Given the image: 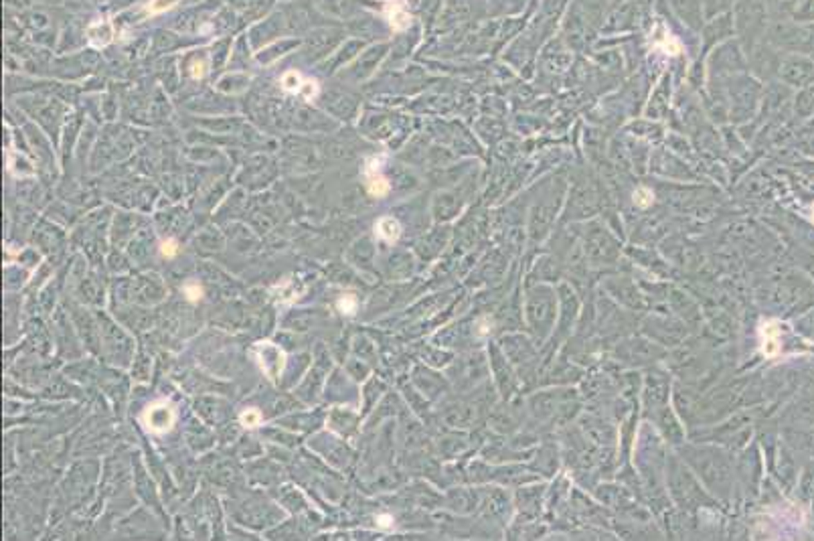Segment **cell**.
<instances>
[{
  "label": "cell",
  "instance_id": "3",
  "mask_svg": "<svg viewBox=\"0 0 814 541\" xmlns=\"http://www.w3.org/2000/svg\"><path fill=\"white\" fill-rule=\"evenodd\" d=\"M759 341H762V355L766 359H774L780 353V323L778 321H764L759 325Z\"/></svg>",
  "mask_w": 814,
  "mask_h": 541
},
{
  "label": "cell",
  "instance_id": "15",
  "mask_svg": "<svg viewBox=\"0 0 814 541\" xmlns=\"http://www.w3.org/2000/svg\"><path fill=\"white\" fill-rule=\"evenodd\" d=\"M177 0H154V4H152V12H158V10H164V8H171L173 4H175Z\"/></svg>",
  "mask_w": 814,
  "mask_h": 541
},
{
  "label": "cell",
  "instance_id": "12",
  "mask_svg": "<svg viewBox=\"0 0 814 541\" xmlns=\"http://www.w3.org/2000/svg\"><path fill=\"white\" fill-rule=\"evenodd\" d=\"M282 86H284V90L288 91H294L300 88V77L292 71V73H286L284 75V79H282Z\"/></svg>",
  "mask_w": 814,
  "mask_h": 541
},
{
  "label": "cell",
  "instance_id": "14",
  "mask_svg": "<svg viewBox=\"0 0 814 541\" xmlns=\"http://www.w3.org/2000/svg\"><path fill=\"white\" fill-rule=\"evenodd\" d=\"M177 251H179V245H177V241L175 240H168L162 243V254L166 256V258H173V256H177Z\"/></svg>",
  "mask_w": 814,
  "mask_h": 541
},
{
  "label": "cell",
  "instance_id": "6",
  "mask_svg": "<svg viewBox=\"0 0 814 541\" xmlns=\"http://www.w3.org/2000/svg\"><path fill=\"white\" fill-rule=\"evenodd\" d=\"M367 187H369V191H371L373 195H377V197H383V195L389 191V182L385 180L383 175H379L375 169H371V171L367 173Z\"/></svg>",
  "mask_w": 814,
  "mask_h": 541
},
{
  "label": "cell",
  "instance_id": "4",
  "mask_svg": "<svg viewBox=\"0 0 814 541\" xmlns=\"http://www.w3.org/2000/svg\"><path fill=\"white\" fill-rule=\"evenodd\" d=\"M316 4H318L327 15L338 17V19H347V17H351L353 10H355L353 0H316Z\"/></svg>",
  "mask_w": 814,
  "mask_h": 541
},
{
  "label": "cell",
  "instance_id": "9",
  "mask_svg": "<svg viewBox=\"0 0 814 541\" xmlns=\"http://www.w3.org/2000/svg\"><path fill=\"white\" fill-rule=\"evenodd\" d=\"M652 201H655V195H652V191H650V189H646V187H640V189H636V191H634V205H636V207H642V209H646V207H650V205H652Z\"/></svg>",
  "mask_w": 814,
  "mask_h": 541
},
{
  "label": "cell",
  "instance_id": "2",
  "mask_svg": "<svg viewBox=\"0 0 814 541\" xmlns=\"http://www.w3.org/2000/svg\"><path fill=\"white\" fill-rule=\"evenodd\" d=\"M255 357L260 367L268 373L270 379H275L280 375V371L284 369V353L282 349H278L271 343H260L255 347Z\"/></svg>",
  "mask_w": 814,
  "mask_h": 541
},
{
  "label": "cell",
  "instance_id": "10",
  "mask_svg": "<svg viewBox=\"0 0 814 541\" xmlns=\"http://www.w3.org/2000/svg\"><path fill=\"white\" fill-rule=\"evenodd\" d=\"M260 420H262V414L258 410H253V408L245 410L242 414V424L245 428H255L260 424Z\"/></svg>",
  "mask_w": 814,
  "mask_h": 541
},
{
  "label": "cell",
  "instance_id": "5",
  "mask_svg": "<svg viewBox=\"0 0 814 541\" xmlns=\"http://www.w3.org/2000/svg\"><path fill=\"white\" fill-rule=\"evenodd\" d=\"M377 236L381 238V240L385 241H395L397 238H399V234H401V225L397 223V219H393V217H383V219H379V223H377Z\"/></svg>",
  "mask_w": 814,
  "mask_h": 541
},
{
  "label": "cell",
  "instance_id": "1",
  "mask_svg": "<svg viewBox=\"0 0 814 541\" xmlns=\"http://www.w3.org/2000/svg\"><path fill=\"white\" fill-rule=\"evenodd\" d=\"M175 410H173V406L171 404H166V401H154V404H151L146 410H144V414H142V424H144V428L148 430V432H152V434H164V432H168L171 428H173V424H175Z\"/></svg>",
  "mask_w": 814,
  "mask_h": 541
},
{
  "label": "cell",
  "instance_id": "8",
  "mask_svg": "<svg viewBox=\"0 0 814 541\" xmlns=\"http://www.w3.org/2000/svg\"><path fill=\"white\" fill-rule=\"evenodd\" d=\"M88 35H90L91 41H95L97 45H106L110 41V37H112V30H110L108 23H97V25H91L90 29H88Z\"/></svg>",
  "mask_w": 814,
  "mask_h": 541
},
{
  "label": "cell",
  "instance_id": "16",
  "mask_svg": "<svg viewBox=\"0 0 814 541\" xmlns=\"http://www.w3.org/2000/svg\"><path fill=\"white\" fill-rule=\"evenodd\" d=\"M377 525H379L381 529H389L393 525V517L391 515H379V517H377Z\"/></svg>",
  "mask_w": 814,
  "mask_h": 541
},
{
  "label": "cell",
  "instance_id": "7",
  "mask_svg": "<svg viewBox=\"0 0 814 541\" xmlns=\"http://www.w3.org/2000/svg\"><path fill=\"white\" fill-rule=\"evenodd\" d=\"M387 15H389V21H391L393 29H407L409 27V23H411V19H409V15H407V10L405 8H401L399 4H391L389 8H387Z\"/></svg>",
  "mask_w": 814,
  "mask_h": 541
},
{
  "label": "cell",
  "instance_id": "13",
  "mask_svg": "<svg viewBox=\"0 0 814 541\" xmlns=\"http://www.w3.org/2000/svg\"><path fill=\"white\" fill-rule=\"evenodd\" d=\"M184 294H186V298H188L191 302H197V301H201V296H203V290H201V286H199V284L191 282V284H186V286H184Z\"/></svg>",
  "mask_w": 814,
  "mask_h": 541
},
{
  "label": "cell",
  "instance_id": "11",
  "mask_svg": "<svg viewBox=\"0 0 814 541\" xmlns=\"http://www.w3.org/2000/svg\"><path fill=\"white\" fill-rule=\"evenodd\" d=\"M338 308H340V312L345 314H353L355 310H357V298L353 296V294H345L340 301H338Z\"/></svg>",
  "mask_w": 814,
  "mask_h": 541
}]
</instances>
